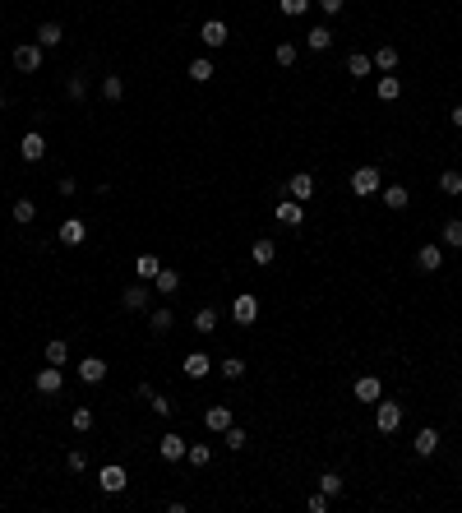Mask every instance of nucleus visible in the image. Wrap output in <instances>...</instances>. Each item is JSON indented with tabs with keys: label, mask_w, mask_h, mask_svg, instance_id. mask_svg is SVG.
Returning <instances> with one entry per match:
<instances>
[{
	"label": "nucleus",
	"mask_w": 462,
	"mask_h": 513,
	"mask_svg": "<svg viewBox=\"0 0 462 513\" xmlns=\"http://www.w3.org/2000/svg\"><path fill=\"white\" fill-rule=\"evenodd\" d=\"M277 10H282L286 19H301V14L310 10V0H277Z\"/></svg>",
	"instance_id": "37998d69"
},
{
	"label": "nucleus",
	"mask_w": 462,
	"mask_h": 513,
	"mask_svg": "<svg viewBox=\"0 0 462 513\" xmlns=\"http://www.w3.org/2000/svg\"><path fill=\"white\" fill-rule=\"evenodd\" d=\"M65 462H70V472H84V467H88V453H84V448H70Z\"/></svg>",
	"instance_id": "49530a36"
},
{
	"label": "nucleus",
	"mask_w": 462,
	"mask_h": 513,
	"mask_svg": "<svg viewBox=\"0 0 462 513\" xmlns=\"http://www.w3.org/2000/svg\"><path fill=\"white\" fill-rule=\"evenodd\" d=\"M185 462H190V467H209V462H213V448L209 444H190L185 448Z\"/></svg>",
	"instance_id": "72a5a7b5"
},
{
	"label": "nucleus",
	"mask_w": 462,
	"mask_h": 513,
	"mask_svg": "<svg viewBox=\"0 0 462 513\" xmlns=\"http://www.w3.org/2000/svg\"><path fill=\"white\" fill-rule=\"evenodd\" d=\"M231 319L236 324H254L259 319V296H236V301H231Z\"/></svg>",
	"instance_id": "9d476101"
},
{
	"label": "nucleus",
	"mask_w": 462,
	"mask_h": 513,
	"mask_svg": "<svg viewBox=\"0 0 462 513\" xmlns=\"http://www.w3.org/2000/svg\"><path fill=\"white\" fill-rule=\"evenodd\" d=\"M199 37H204V46H227L231 42V33H227V23H222V19H209L204 28H199Z\"/></svg>",
	"instance_id": "ddd939ff"
},
{
	"label": "nucleus",
	"mask_w": 462,
	"mask_h": 513,
	"mask_svg": "<svg viewBox=\"0 0 462 513\" xmlns=\"http://www.w3.org/2000/svg\"><path fill=\"white\" fill-rule=\"evenodd\" d=\"M157 268H162V259H157V255H139V259H134V273H139L143 282H153Z\"/></svg>",
	"instance_id": "cd10ccee"
},
{
	"label": "nucleus",
	"mask_w": 462,
	"mask_h": 513,
	"mask_svg": "<svg viewBox=\"0 0 462 513\" xmlns=\"http://www.w3.org/2000/svg\"><path fill=\"white\" fill-rule=\"evenodd\" d=\"M148 296H153V291H148V287H125V291H121L125 310H148Z\"/></svg>",
	"instance_id": "aec40b11"
},
{
	"label": "nucleus",
	"mask_w": 462,
	"mask_h": 513,
	"mask_svg": "<svg viewBox=\"0 0 462 513\" xmlns=\"http://www.w3.org/2000/svg\"><path fill=\"white\" fill-rule=\"evenodd\" d=\"M218 375H222V380H241V375H245V361L241 357H227V361H222V366H218Z\"/></svg>",
	"instance_id": "e433bc0d"
},
{
	"label": "nucleus",
	"mask_w": 462,
	"mask_h": 513,
	"mask_svg": "<svg viewBox=\"0 0 462 513\" xmlns=\"http://www.w3.org/2000/svg\"><path fill=\"white\" fill-rule=\"evenodd\" d=\"M185 448H190V444H185V439L176 435V430H166V435L157 439V453H162L166 462H180V458H185Z\"/></svg>",
	"instance_id": "1a4fd4ad"
},
{
	"label": "nucleus",
	"mask_w": 462,
	"mask_h": 513,
	"mask_svg": "<svg viewBox=\"0 0 462 513\" xmlns=\"http://www.w3.org/2000/svg\"><path fill=\"white\" fill-rule=\"evenodd\" d=\"M194 328L199 333H213V328H218V310H213V305H199L194 310Z\"/></svg>",
	"instance_id": "7c9ffc66"
},
{
	"label": "nucleus",
	"mask_w": 462,
	"mask_h": 513,
	"mask_svg": "<svg viewBox=\"0 0 462 513\" xmlns=\"http://www.w3.org/2000/svg\"><path fill=\"white\" fill-rule=\"evenodd\" d=\"M70 425H74L79 435H88L93 425H98V416H93V407H74V412H70Z\"/></svg>",
	"instance_id": "bb28decb"
},
{
	"label": "nucleus",
	"mask_w": 462,
	"mask_h": 513,
	"mask_svg": "<svg viewBox=\"0 0 462 513\" xmlns=\"http://www.w3.org/2000/svg\"><path fill=\"white\" fill-rule=\"evenodd\" d=\"M440 264H444V250L440 246H421L416 250V268H421V273H435Z\"/></svg>",
	"instance_id": "dca6fc26"
},
{
	"label": "nucleus",
	"mask_w": 462,
	"mask_h": 513,
	"mask_svg": "<svg viewBox=\"0 0 462 513\" xmlns=\"http://www.w3.org/2000/svg\"><path fill=\"white\" fill-rule=\"evenodd\" d=\"M319 491L329 495V500H338V495H342V477H338V472H324V477H319Z\"/></svg>",
	"instance_id": "79ce46f5"
},
{
	"label": "nucleus",
	"mask_w": 462,
	"mask_h": 513,
	"mask_svg": "<svg viewBox=\"0 0 462 513\" xmlns=\"http://www.w3.org/2000/svg\"><path fill=\"white\" fill-rule=\"evenodd\" d=\"M98 486H102V491H107V495H121L125 486H130V477H125V467H116V462H111V467H102Z\"/></svg>",
	"instance_id": "9b49d317"
},
{
	"label": "nucleus",
	"mask_w": 462,
	"mask_h": 513,
	"mask_svg": "<svg viewBox=\"0 0 462 513\" xmlns=\"http://www.w3.org/2000/svg\"><path fill=\"white\" fill-rule=\"evenodd\" d=\"M102 98H107V102H121L125 98V79L121 74H107V79H102Z\"/></svg>",
	"instance_id": "473e14b6"
},
{
	"label": "nucleus",
	"mask_w": 462,
	"mask_h": 513,
	"mask_svg": "<svg viewBox=\"0 0 462 513\" xmlns=\"http://www.w3.org/2000/svg\"><path fill=\"white\" fill-rule=\"evenodd\" d=\"M79 380H84V384H102V380H107V361H102V357H84V361H79Z\"/></svg>",
	"instance_id": "f8f14e48"
},
{
	"label": "nucleus",
	"mask_w": 462,
	"mask_h": 513,
	"mask_svg": "<svg viewBox=\"0 0 462 513\" xmlns=\"http://www.w3.org/2000/svg\"><path fill=\"white\" fill-rule=\"evenodd\" d=\"M440 190L458 199V194H462V171H453V167H449V171H440Z\"/></svg>",
	"instance_id": "f704fd0d"
},
{
	"label": "nucleus",
	"mask_w": 462,
	"mask_h": 513,
	"mask_svg": "<svg viewBox=\"0 0 462 513\" xmlns=\"http://www.w3.org/2000/svg\"><path fill=\"white\" fill-rule=\"evenodd\" d=\"M379 167H356L352 171V194H361V199H370V194H379Z\"/></svg>",
	"instance_id": "f03ea898"
},
{
	"label": "nucleus",
	"mask_w": 462,
	"mask_h": 513,
	"mask_svg": "<svg viewBox=\"0 0 462 513\" xmlns=\"http://www.w3.org/2000/svg\"><path fill=\"white\" fill-rule=\"evenodd\" d=\"M277 222H282V227H301V222H305V204H296V199L277 204Z\"/></svg>",
	"instance_id": "2eb2a0df"
},
{
	"label": "nucleus",
	"mask_w": 462,
	"mask_h": 513,
	"mask_svg": "<svg viewBox=\"0 0 462 513\" xmlns=\"http://www.w3.org/2000/svg\"><path fill=\"white\" fill-rule=\"evenodd\" d=\"M148 402H153V412H157V416H171V402H166L162 393H153V398H148Z\"/></svg>",
	"instance_id": "09e8293b"
},
{
	"label": "nucleus",
	"mask_w": 462,
	"mask_h": 513,
	"mask_svg": "<svg viewBox=\"0 0 462 513\" xmlns=\"http://www.w3.org/2000/svg\"><path fill=\"white\" fill-rule=\"evenodd\" d=\"M352 393H356L361 402H379V398H384V384H379V375H361Z\"/></svg>",
	"instance_id": "4468645a"
},
{
	"label": "nucleus",
	"mask_w": 462,
	"mask_h": 513,
	"mask_svg": "<svg viewBox=\"0 0 462 513\" xmlns=\"http://www.w3.org/2000/svg\"><path fill=\"white\" fill-rule=\"evenodd\" d=\"M70 361V342L65 338H51V342H46V366H65Z\"/></svg>",
	"instance_id": "b1692460"
},
{
	"label": "nucleus",
	"mask_w": 462,
	"mask_h": 513,
	"mask_svg": "<svg viewBox=\"0 0 462 513\" xmlns=\"http://www.w3.org/2000/svg\"><path fill=\"white\" fill-rule=\"evenodd\" d=\"M19 157H23V162H42V157H46V139H42V130H28V134H23Z\"/></svg>",
	"instance_id": "39448f33"
},
{
	"label": "nucleus",
	"mask_w": 462,
	"mask_h": 513,
	"mask_svg": "<svg viewBox=\"0 0 462 513\" xmlns=\"http://www.w3.org/2000/svg\"><path fill=\"white\" fill-rule=\"evenodd\" d=\"M250 259H254V264H259V268H268V264H273V259H277V246H273V241H254Z\"/></svg>",
	"instance_id": "c756f323"
},
{
	"label": "nucleus",
	"mask_w": 462,
	"mask_h": 513,
	"mask_svg": "<svg viewBox=\"0 0 462 513\" xmlns=\"http://www.w3.org/2000/svg\"><path fill=\"white\" fill-rule=\"evenodd\" d=\"M305 509H310V513H324V509H329V495H324V491L305 495Z\"/></svg>",
	"instance_id": "a18cd8bd"
},
{
	"label": "nucleus",
	"mask_w": 462,
	"mask_h": 513,
	"mask_svg": "<svg viewBox=\"0 0 462 513\" xmlns=\"http://www.w3.org/2000/svg\"><path fill=\"white\" fill-rule=\"evenodd\" d=\"M65 93H70V98H74V102H84V93H88V84H84V74H70V79H65Z\"/></svg>",
	"instance_id": "c03bdc74"
},
{
	"label": "nucleus",
	"mask_w": 462,
	"mask_h": 513,
	"mask_svg": "<svg viewBox=\"0 0 462 513\" xmlns=\"http://www.w3.org/2000/svg\"><path fill=\"white\" fill-rule=\"evenodd\" d=\"M384 204H388V208H393V213H402V208H407V204H411L407 185H384Z\"/></svg>",
	"instance_id": "412c9836"
},
{
	"label": "nucleus",
	"mask_w": 462,
	"mask_h": 513,
	"mask_svg": "<svg viewBox=\"0 0 462 513\" xmlns=\"http://www.w3.org/2000/svg\"><path fill=\"white\" fill-rule=\"evenodd\" d=\"M379 98L397 102V98H402V79H397V74H379Z\"/></svg>",
	"instance_id": "c85d7f7f"
},
{
	"label": "nucleus",
	"mask_w": 462,
	"mask_h": 513,
	"mask_svg": "<svg viewBox=\"0 0 462 513\" xmlns=\"http://www.w3.org/2000/svg\"><path fill=\"white\" fill-rule=\"evenodd\" d=\"M397 425H402V407L379 398V407H374V430H379V435H393Z\"/></svg>",
	"instance_id": "f257e3e1"
},
{
	"label": "nucleus",
	"mask_w": 462,
	"mask_h": 513,
	"mask_svg": "<svg viewBox=\"0 0 462 513\" xmlns=\"http://www.w3.org/2000/svg\"><path fill=\"white\" fill-rule=\"evenodd\" d=\"M444 246H449V250H462V218L444 222Z\"/></svg>",
	"instance_id": "4c0bfd02"
},
{
	"label": "nucleus",
	"mask_w": 462,
	"mask_h": 513,
	"mask_svg": "<svg viewBox=\"0 0 462 513\" xmlns=\"http://www.w3.org/2000/svg\"><path fill=\"white\" fill-rule=\"evenodd\" d=\"M319 10L329 14V19H338V14H342V0H319Z\"/></svg>",
	"instance_id": "8fccbe9b"
},
{
	"label": "nucleus",
	"mask_w": 462,
	"mask_h": 513,
	"mask_svg": "<svg viewBox=\"0 0 462 513\" xmlns=\"http://www.w3.org/2000/svg\"><path fill=\"white\" fill-rule=\"evenodd\" d=\"M286 190H291V199H296V204H310V199H315V176H310V171H296V176L286 180Z\"/></svg>",
	"instance_id": "0eeeda50"
},
{
	"label": "nucleus",
	"mask_w": 462,
	"mask_h": 513,
	"mask_svg": "<svg viewBox=\"0 0 462 513\" xmlns=\"http://www.w3.org/2000/svg\"><path fill=\"white\" fill-rule=\"evenodd\" d=\"M273 60H277V65H282V69H291V65H296V42H277Z\"/></svg>",
	"instance_id": "58836bf2"
},
{
	"label": "nucleus",
	"mask_w": 462,
	"mask_h": 513,
	"mask_svg": "<svg viewBox=\"0 0 462 513\" xmlns=\"http://www.w3.org/2000/svg\"><path fill=\"white\" fill-rule=\"evenodd\" d=\"M33 384H37V393L51 398V393L65 389V375H60V366H46V370H37V375H33Z\"/></svg>",
	"instance_id": "20e7f679"
},
{
	"label": "nucleus",
	"mask_w": 462,
	"mask_h": 513,
	"mask_svg": "<svg viewBox=\"0 0 462 513\" xmlns=\"http://www.w3.org/2000/svg\"><path fill=\"white\" fill-rule=\"evenodd\" d=\"M88 241V222L84 218H65L60 222V246H84Z\"/></svg>",
	"instance_id": "423d86ee"
},
{
	"label": "nucleus",
	"mask_w": 462,
	"mask_h": 513,
	"mask_svg": "<svg viewBox=\"0 0 462 513\" xmlns=\"http://www.w3.org/2000/svg\"><path fill=\"white\" fill-rule=\"evenodd\" d=\"M204 425H209V430H218V435H222V430H227V425H231V407H209V412H204Z\"/></svg>",
	"instance_id": "5701e85b"
},
{
	"label": "nucleus",
	"mask_w": 462,
	"mask_h": 513,
	"mask_svg": "<svg viewBox=\"0 0 462 513\" xmlns=\"http://www.w3.org/2000/svg\"><path fill=\"white\" fill-rule=\"evenodd\" d=\"M453 125H458V130H462V107H453Z\"/></svg>",
	"instance_id": "3c124183"
},
{
	"label": "nucleus",
	"mask_w": 462,
	"mask_h": 513,
	"mask_svg": "<svg viewBox=\"0 0 462 513\" xmlns=\"http://www.w3.org/2000/svg\"><path fill=\"white\" fill-rule=\"evenodd\" d=\"M305 46H310V51H329V46H333V28H329V23L310 28V33H305Z\"/></svg>",
	"instance_id": "6ab92c4d"
},
{
	"label": "nucleus",
	"mask_w": 462,
	"mask_h": 513,
	"mask_svg": "<svg viewBox=\"0 0 462 513\" xmlns=\"http://www.w3.org/2000/svg\"><path fill=\"white\" fill-rule=\"evenodd\" d=\"M213 74H218V69H213V60H204V56L190 60V79H194V84H209Z\"/></svg>",
	"instance_id": "c9c22d12"
},
{
	"label": "nucleus",
	"mask_w": 462,
	"mask_h": 513,
	"mask_svg": "<svg viewBox=\"0 0 462 513\" xmlns=\"http://www.w3.org/2000/svg\"><path fill=\"white\" fill-rule=\"evenodd\" d=\"M435 448H440V430H430V425L416 430V458H430Z\"/></svg>",
	"instance_id": "4be33fe9"
},
{
	"label": "nucleus",
	"mask_w": 462,
	"mask_h": 513,
	"mask_svg": "<svg viewBox=\"0 0 462 513\" xmlns=\"http://www.w3.org/2000/svg\"><path fill=\"white\" fill-rule=\"evenodd\" d=\"M148 324H153V333H171V324H176V314H171V310L162 305V310H153V319H148Z\"/></svg>",
	"instance_id": "a19ab883"
},
{
	"label": "nucleus",
	"mask_w": 462,
	"mask_h": 513,
	"mask_svg": "<svg viewBox=\"0 0 462 513\" xmlns=\"http://www.w3.org/2000/svg\"><path fill=\"white\" fill-rule=\"evenodd\" d=\"M65 42V28H60V23H42V28H37V46H42V51H51V46H60Z\"/></svg>",
	"instance_id": "f3484780"
},
{
	"label": "nucleus",
	"mask_w": 462,
	"mask_h": 513,
	"mask_svg": "<svg viewBox=\"0 0 462 513\" xmlns=\"http://www.w3.org/2000/svg\"><path fill=\"white\" fill-rule=\"evenodd\" d=\"M55 190L65 194V199H74V194H79V180L74 176H60V180H55Z\"/></svg>",
	"instance_id": "de8ad7c7"
},
{
	"label": "nucleus",
	"mask_w": 462,
	"mask_h": 513,
	"mask_svg": "<svg viewBox=\"0 0 462 513\" xmlns=\"http://www.w3.org/2000/svg\"><path fill=\"white\" fill-rule=\"evenodd\" d=\"M370 69H374V60L365 56V51H352V56H347V74H352V79H365Z\"/></svg>",
	"instance_id": "393cba45"
},
{
	"label": "nucleus",
	"mask_w": 462,
	"mask_h": 513,
	"mask_svg": "<svg viewBox=\"0 0 462 513\" xmlns=\"http://www.w3.org/2000/svg\"><path fill=\"white\" fill-rule=\"evenodd\" d=\"M209 370H213V361L209 357H204V352H190V357L185 361H180V375H185V380H204V375H209Z\"/></svg>",
	"instance_id": "6e6552de"
},
{
	"label": "nucleus",
	"mask_w": 462,
	"mask_h": 513,
	"mask_svg": "<svg viewBox=\"0 0 462 513\" xmlns=\"http://www.w3.org/2000/svg\"><path fill=\"white\" fill-rule=\"evenodd\" d=\"M14 69H23V74H37V69H42V46H37V42L14 46Z\"/></svg>",
	"instance_id": "7ed1b4c3"
},
{
	"label": "nucleus",
	"mask_w": 462,
	"mask_h": 513,
	"mask_svg": "<svg viewBox=\"0 0 462 513\" xmlns=\"http://www.w3.org/2000/svg\"><path fill=\"white\" fill-rule=\"evenodd\" d=\"M33 218H37V204L33 199H19V204H14V222H19V227H28Z\"/></svg>",
	"instance_id": "ea45409f"
},
{
	"label": "nucleus",
	"mask_w": 462,
	"mask_h": 513,
	"mask_svg": "<svg viewBox=\"0 0 462 513\" xmlns=\"http://www.w3.org/2000/svg\"><path fill=\"white\" fill-rule=\"evenodd\" d=\"M374 69H379V74H393L397 69V46H374Z\"/></svg>",
	"instance_id": "a211bd4d"
},
{
	"label": "nucleus",
	"mask_w": 462,
	"mask_h": 513,
	"mask_svg": "<svg viewBox=\"0 0 462 513\" xmlns=\"http://www.w3.org/2000/svg\"><path fill=\"white\" fill-rule=\"evenodd\" d=\"M222 444H227V448H231V453H236V448H245V444H250V435H245L241 425L231 421V425H227V430H222Z\"/></svg>",
	"instance_id": "2f4dec72"
},
{
	"label": "nucleus",
	"mask_w": 462,
	"mask_h": 513,
	"mask_svg": "<svg viewBox=\"0 0 462 513\" xmlns=\"http://www.w3.org/2000/svg\"><path fill=\"white\" fill-rule=\"evenodd\" d=\"M153 287L162 291V296H171V291L180 287V273H176V268H157V278H153Z\"/></svg>",
	"instance_id": "a878e982"
},
{
	"label": "nucleus",
	"mask_w": 462,
	"mask_h": 513,
	"mask_svg": "<svg viewBox=\"0 0 462 513\" xmlns=\"http://www.w3.org/2000/svg\"><path fill=\"white\" fill-rule=\"evenodd\" d=\"M0 112H5V93H0Z\"/></svg>",
	"instance_id": "603ef678"
}]
</instances>
